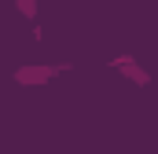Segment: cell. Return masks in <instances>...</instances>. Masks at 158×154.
<instances>
[{
    "mask_svg": "<svg viewBox=\"0 0 158 154\" xmlns=\"http://www.w3.org/2000/svg\"><path fill=\"white\" fill-rule=\"evenodd\" d=\"M48 74H55V70H52V66H44V70H40V66H22V70L15 74V81H19V84H40V81H48Z\"/></svg>",
    "mask_w": 158,
    "mask_h": 154,
    "instance_id": "obj_1",
    "label": "cell"
}]
</instances>
